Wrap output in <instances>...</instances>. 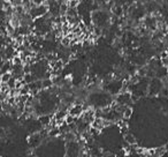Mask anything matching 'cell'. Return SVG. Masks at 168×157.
Listing matches in <instances>:
<instances>
[{
	"instance_id": "cell-10",
	"label": "cell",
	"mask_w": 168,
	"mask_h": 157,
	"mask_svg": "<svg viewBox=\"0 0 168 157\" xmlns=\"http://www.w3.org/2000/svg\"><path fill=\"white\" fill-rule=\"evenodd\" d=\"M31 4L34 6H43V5H46V1L45 0H34Z\"/></svg>"
},
{
	"instance_id": "cell-6",
	"label": "cell",
	"mask_w": 168,
	"mask_h": 157,
	"mask_svg": "<svg viewBox=\"0 0 168 157\" xmlns=\"http://www.w3.org/2000/svg\"><path fill=\"white\" fill-rule=\"evenodd\" d=\"M131 116H133V109L130 106H126L123 112H122V118L123 119H129Z\"/></svg>"
},
{
	"instance_id": "cell-9",
	"label": "cell",
	"mask_w": 168,
	"mask_h": 157,
	"mask_svg": "<svg viewBox=\"0 0 168 157\" xmlns=\"http://www.w3.org/2000/svg\"><path fill=\"white\" fill-rule=\"evenodd\" d=\"M80 4H81L80 0H69L68 1V7L69 8H77L80 6Z\"/></svg>"
},
{
	"instance_id": "cell-2",
	"label": "cell",
	"mask_w": 168,
	"mask_h": 157,
	"mask_svg": "<svg viewBox=\"0 0 168 157\" xmlns=\"http://www.w3.org/2000/svg\"><path fill=\"white\" fill-rule=\"evenodd\" d=\"M115 101H116V104L128 106V104L133 101V95L130 93H128V91H121V93L117 95Z\"/></svg>"
},
{
	"instance_id": "cell-5",
	"label": "cell",
	"mask_w": 168,
	"mask_h": 157,
	"mask_svg": "<svg viewBox=\"0 0 168 157\" xmlns=\"http://www.w3.org/2000/svg\"><path fill=\"white\" fill-rule=\"evenodd\" d=\"M53 116L51 114H41L38 117V121L41 124V126L43 127H50L51 126V122H52Z\"/></svg>"
},
{
	"instance_id": "cell-4",
	"label": "cell",
	"mask_w": 168,
	"mask_h": 157,
	"mask_svg": "<svg viewBox=\"0 0 168 157\" xmlns=\"http://www.w3.org/2000/svg\"><path fill=\"white\" fill-rule=\"evenodd\" d=\"M149 89H150V94H152V95L159 94L162 90L161 81H159L158 79H153L149 84Z\"/></svg>"
},
{
	"instance_id": "cell-11",
	"label": "cell",
	"mask_w": 168,
	"mask_h": 157,
	"mask_svg": "<svg viewBox=\"0 0 168 157\" xmlns=\"http://www.w3.org/2000/svg\"><path fill=\"white\" fill-rule=\"evenodd\" d=\"M0 83H1V80H0Z\"/></svg>"
},
{
	"instance_id": "cell-3",
	"label": "cell",
	"mask_w": 168,
	"mask_h": 157,
	"mask_svg": "<svg viewBox=\"0 0 168 157\" xmlns=\"http://www.w3.org/2000/svg\"><path fill=\"white\" fill-rule=\"evenodd\" d=\"M84 112V106L82 104H74L70 106V109L68 110V114L71 117H74L75 119L80 118L82 116V113Z\"/></svg>"
},
{
	"instance_id": "cell-8",
	"label": "cell",
	"mask_w": 168,
	"mask_h": 157,
	"mask_svg": "<svg viewBox=\"0 0 168 157\" xmlns=\"http://www.w3.org/2000/svg\"><path fill=\"white\" fill-rule=\"evenodd\" d=\"M12 77H13V76H12V73H11V72L1 74V75H0V80H1V83H7V82L9 81V80H11Z\"/></svg>"
},
{
	"instance_id": "cell-1",
	"label": "cell",
	"mask_w": 168,
	"mask_h": 157,
	"mask_svg": "<svg viewBox=\"0 0 168 157\" xmlns=\"http://www.w3.org/2000/svg\"><path fill=\"white\" fill-rule=\"evenodd\" d=\"M28 13H29V15L31 16L32 20H36V19L45 16L48 13V8H47L46 5H43V6H34L32 5V7L30 8V11Z\"/></svg>"
},
{
	"instance_id": "cell-7",
	"label": "cell",
	"mask_w": 168,
	"mask_h": 157,
	"mask_svg": "<svg viewBox=\"0 0 168 157\" xmlns=\"http://www.w3.org/2000/svg\"><path fill=\"white\" fill-rule=\"evenodd\" d=\"M124 140L127 141V143L129 145H133L136 143V139H135V136H133V134H130V133H127V134H124Z\"/></svg>"
}]
</instances>
